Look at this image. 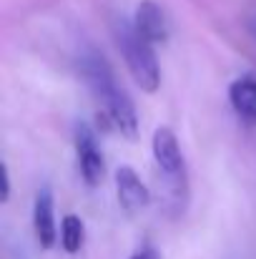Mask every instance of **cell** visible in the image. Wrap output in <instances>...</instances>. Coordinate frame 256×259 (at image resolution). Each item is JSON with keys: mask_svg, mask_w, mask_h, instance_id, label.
<instances>
[{"mask_svg": "<svg viewBox=\"0 0 256 259\" xmlns=\"http://www.w3.org/2000/svg\"><path fill=\"white\" fill-rule=\"evenodd\" d=\"M81 73H83L90 93L95 96L103 116L108 118V123L118 134H123L126 139H136V134H138L136 106L128 98V93L116 83V76H113L111 66L106 63V58L95 56V53H88L83 58V63H81Z\"/></svg>", "mask_w": 256, "mask_h": 259, "instance_id": "1", "label": "cell"}, {"mask_svg": "<svg viewBox=\"0 0 256 259\" xmlns=\"http://www.w3.org/2000/svg\"><path fill=\"white\" fill-rule=\"evenodd\" d=\"M116 43L126 58V66L143 93H156L161 86V66L153 53V43H148L128 20L116 25Z\"/></svg>", "mask_w": 256, "mask_h": 259, "instance_id": "2", "label": "cell"}, {"mask_svg": "<svg viewBox=\"0 0 256 259\" xmlns=\"http://www.w3.org/2000/svg\"><path fill=\"white\" fill-rule=\"evenodd\" d=\"M151 149H153V161H156L159 171L164 174V181L171 189V194L176 199L186 196V191H188L186 159H183V151H181V144H178L176 134L169 126H159L153 131Z\"/></svg>", "mask_w": 256, "mask_h": 259, "instance_id": "3", "label": "cell"}, {"mask_svg": "<svg viewBox=\"0 0 256 259\" xmlns=\"http://www.w3.org/2000/svg\"><path fill=\"white\" fill-rule=\"evenodd\" d=\"M76 154H78V169L88 186H98L106 179V159L95 141V134L81 123L76 131Z\"/></svg>", "mask_w": 256, "mask_h": 259, "instance_id": "4", "label": "cell"}, {"mask_svg": "<svg viewBox=\"0 0 256 259\" xmlns=\"http://www.w3.org/2000/svg\"><path fill=\"white\" fill-rule=\"evenodd\" d=\"M33 232H35L40 249H50L56 244V239L61 237L58 227H56V201H53V191L48 186L40 189L33 201Z\"/></svg>", "mask_w": 256, "mask_h": 259, "instance_id": "5", "label": "cell"}, {"mask_svg": "<svg viewBox=\"0 0 256 259\" xmlns=\"http://www.w3.org/2000/svg\"><path fill=\"white\" fill-rule=\"evenodd\" d=\"M133 28L148 40V43H164L169 38V18L164 8L153 0H141L133 13Z\"/></svg>", "mask_w": 256, "mask_h": 259, "instance_id": "6", "label": "cell"}, {"mask_svg": "<svg viewBox=\"0 0 256 259\" xmlns=\"http://www.w3.org/2000/svg\"><path fill=\"white\" fill-rule=\"evenodd\" d=\"M116 191H118L121 206L128 214H138L151 201V194H148L146 184L141 181V176L131 166H118V171H116Z\"/></svg>", "mask_w": 256, "mask_h": 259, "instance_id": "7", "label": "cell"}, {"mask_svg": "<svg viewBox=\"0 0 256 259\" xmlns=\"http://www.w3.org/2000/svg\"><path fill=\"white\" fill-rule=\"evenodd\" d=\"M229 103L234 113L246 123L256 126V78L254 76H239L229 86Z\"/></svg>", "mask_w": 256, "mask_h": 259, "instance_id": "8", "label": "cell"}, {"mask_svg": "<svg viewBox=\"0 0 256 259\" xmlns=\"http://www.w3.org/2000/svg\"><path fill=\"white\" fill-rule=\"evenodd\" d=\"M83 239H85L83 219L76 217V214H66L63 222H61V244H63V249L68 254H76V252H81Z\"/></svg>", "mask_w": 256, "mask_h": 259, "instance_id": "9", "label": "cell"}, {"mask_svg": "<svg viewBox=\"0 0 256 259\" xmlns=\"http://www.w3.org/2000/svg\"><path fill=\"white\" fill-rule=\"evenodd\" d=\"M131 259H161V254H159V249H156V247L143 244L141 249H136V252L131 254Z\"/></svg>", "mask_w": 256, "mask_h": 259, "instance_id": "10", "label": "cell"}, {"mask_svg": "<svg viewBox=\"0 0 256 259\" xmlns=\"http://www.w3.org/2000/svg\"><path fill=\"white\" fill-rule=\"evenodd\" d=\"M10 196V174H8V166H3V201H8Z\"/></svg>", "mask_w": 256, "mask_h": 259, "instance_id": "11", "label": "cell"}]
</instances>
